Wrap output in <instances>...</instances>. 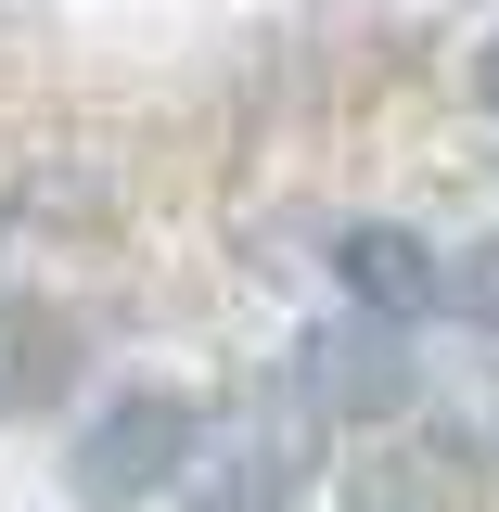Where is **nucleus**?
<instances>
[{
    "mask_svg": "<svg viewBox=\"0 0 499 512\" xmlns=\"http://www.w3.org/2000/svg\"><path fill=\"white\" fill-rule=\"evenodd\" d=\"M192 436H205V397H180V384H116L77 423V448H64L77 512H154V487H180Z\"/></svg>",
    "mask_w": 499,
    "mask_h": 512,
    "instance_id": "1",
    "label": "nucleus"
},
{
    "mask_svg": "<svg viewBox=\"0 0 499 512\" xmlns=\"http://www.w3.org/2000/svg\"><path fill=\"white\" fill-rule=\"evenodd\" d=\"M320 423L295 410V397H269V410H218L205 436H192L180 487H167V512H295V474H308Z\"/></svg>",
    "mask_w": 499,
    "mask_h": 512,
    "instance_id": "2",
    "label": "nucleus"
},
{
    "mask_svg": "<svg viewBox=\"0 0 499 512\" xmlns=\"http://www.w3.org/2000/svg\"><path fill=\"white\" fill-rule=\"evenodd\" d=\"M410 384H423L410 333H397V320H372V308H346V320H320L308 346H295L282 397L308 410L320 436H359V423H397V410H410Z\"/></svg>",
    "mask_w": 499,
    "mask_h": 512,
    "instance_id": "3",
    "label": "nucleus"
},
{
    "mask_svg": "<svg viewBox=\"0 0 499 512\" xmlns=\"http://www.w3.org/2000/svg\"><path fill=\"white\" fill-rule=\"evenodd\" d=\"M346 512H487L474 436H372L346 461Z\"/></svg>",
    "mask_w": 499,
    "mask_h": 512,
    "instance_id": "4",
    "label": "nucleus"
},
{
    "mask_svg": "<svg viewBox=\"0 0 499 512\" xmlns=\"http://www.w3.org/2000/svg\"><path fill=\"white\" fill-rule=\"evenodd\" d=\"M64 384H77V308L0 282V423H13V410H52Z\"/></svg>",
    "mask_w": 499,
    "mask_h": 512,
    "instance_id": "5",
    "label": "nucleus"
},
{
    "mask_svg": "<svg viewBox=\"0 0 499 512\" xmlns=\"http://www.w3.org/2000/svg\"><path fill=\"white\" fill-rule=\"evenodd\" d=\"M333 269H346V308L397 320V333L436 308V244H423V231H397V218H359V231L333 244Z\"/></svg>",
    "mask_w": 499,
    "mask_h": 512,
    "instance_id": "6",
    "label": "nucleus"
},
{
    "mask_svg": "<svg viewBox=\"0 0 499 512\" xmlns=\"http://www.w3.org/2000/svg\"><path fill=\"white\" fill-rule=\"evenodd\" d=\"M436 308L474 320V333H499V231H487V244H461V256H436Z\"/></svg>",
    "mask_w": 499,
    "mask_h": 512,
    "instance_id": "7",
    "label": "nucleus"
},
{
    "mask_svg": "<svg viewBox=\"0 0 499 512\" xmlns=\"http://www.w3.org/2000/svg\"><path fill=\"white\" fill-rule=\"evenodd\" d=\"M474 103H487V116H499V39H487V52H474Z\"/></svg>",
    "mask_w": 499,
    "mask_h": 512,
    "instance_id": "8",
    "label": "nucleus"
}]
</instances>
